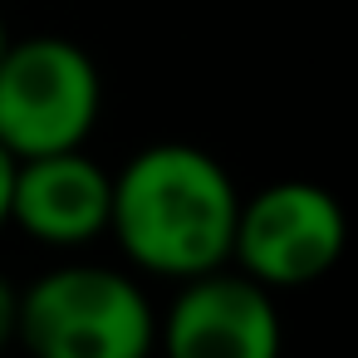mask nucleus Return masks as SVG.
<instances>
[{"mask_svg": "<svg viewBox=\"0 0 358 358\" xmlns=\"http://www.w3.org/2000/svg\"><path fill=\"white\" fill-rule=\"evenodd\" d=\"M241 192L231 172L192 143H152L113 172L108 236L162 280H187L231 260Z\"/></svg>", "mask_w": 358, "mask_h": 358, "instance_id": "obj_1", "label": "nucleus"}, {"mask_svg": "<svg viewBox=\"0 0 358 358\" xmlns=\"http://www.w3.org/2000/svg\"><path fill=\"white\" fill-rule=\"evenodd\" d=\"M40 358H143L157 343V309L113 265H55L20 289V329Z\"/></svg>", "mask_w": 358, "mask_h": 358, "instance_id": "obj_2", "label": "nucleus"}, {"mask_svg": "<svg viewBox=\"0 0 358 358\" xmlns=\"http://www.w3.org/2000/svg\"><path fill=\"white\" fill-rule=\"evenodd\" d=\"M103 79L84 45L64 35L10 40L0 55V148L10 157H40L84 148L99 128Z\"/></svg>", "mask_w": 358, "mask_h": 358, "instance_id": "obj_3", "label": "nucleus"}, {"mask_svg": "<svg viewBox=\"0 0 358 358\" xmlns=\"http://www.w3.org/2000/svg\"><path fill=\"white\" fill-rule=\"evenodd\" d=\"M343 206L319 182H270L236 211L231 260L265 289H304L343 255Z\"/></svg>", "mask_w": 358, "mask_h": 358, "instance_id": "obj_4", "label": "nucleus"}, {"mask_svg": "<svg viewBox=\"0 0 358 358\" xmlns=\"http://www.w3.org/2000/svg\"><path fill=\"white\" fill-rule=\"evenodd\" d=\"M157 338L172 358H270L280 348L275 289L226 265L187 275L157 324Z\"/></svg>", "mask_w": 358, "mask_h": 358, "instance_id": "obj_5", "label": "nucleus"}, {"mask_svg": "<svg viewBox=\"0 0 358 358\" xmlns=\"http://www.w3.org/2000/svg\"><path fill=\"white\" fill-rule=\"evenodd\" d=\"M113 172H103L84 148L15 157L10 172V216L6 226L25 231L50 250H79L108 236Z\"/></svg>", "mask_w": 358, "mask_h": 358, "instance_id": "obj_6", "label": "nucleus"}, {"mask_svg": "<svg viewBox=\"0 0 358 358\" xmlns=\"http://www.w3.org/2000/svg\"><path fill=\"white\" fill-rule=\"evenodd\" d=\"M15 329H20V289L0 275V348L15 343Z\"/></svg>", "mask_w": 358, "mask_h": 358, "instance_id": "obj_7", "label": "nucleus"}, {"mask_svg": "<svg viewBox=\"0 0 358 358\" xmlns=\"http://www.w3.org/2000/svg\"><path fill=\"white\" fill-rule=\"evenodd\" d=\"M10 172H15V157L0 148V231H6V216H10Z\"/></svg>", "mask_w": 358, "mask_h": 358, "instance_id": "obj_8", "label": "nucleus"}, {"mask_svg": "<svg viewBox=\"0 0 358 358\" xmlns=\"http://www.w3.org/2000/svg\"><path fill=\"white\" fill-rule=\"evenodd\" d=\"M6 45H10V30H6V15H0V55H6Z\"/></svg>", "mask_w": 358, "mask_h": 358, "instance_id": "obj_9", "label": "nucleus"}]
</instances>
